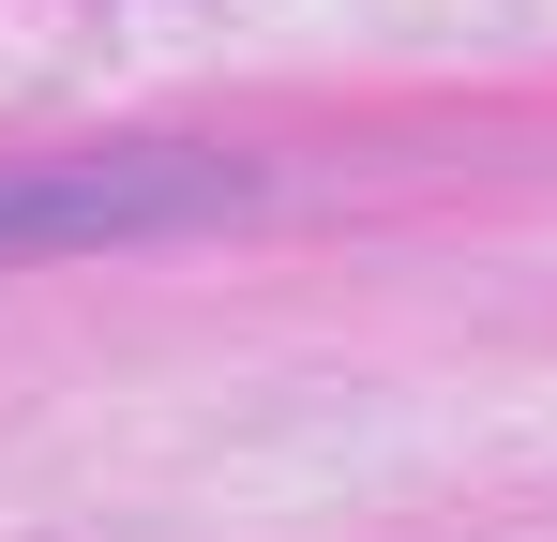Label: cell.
<instances>
[{
    "label": "cell",
    "instance_id": "1",
    "mask_svg": "<svg viewBox=\"0 0 557 542\" xmlns=\"http://www.w3.org/2000/svg\"><path fill=\"white\" fill-rule=\"evenodd\" d=\"M257 211V181L211 151H61V167H0V271L30 257H106V242H166Z\"/></svg>",
    "mask_w": 557,
    "mask_h": 542
}]
</instances>
